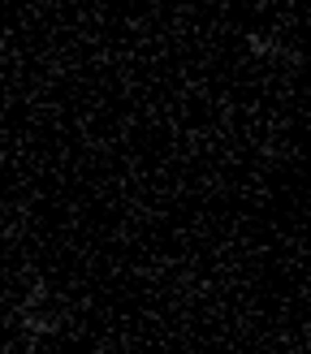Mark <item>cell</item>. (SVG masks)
Returning <instances> with one entry per match:
<instances>
[{
  "label": "cell",
  "mask_w": 311,
  "mask_h": 354,
  "mask_svg": "<svg viewBox=\"0 0 311 354\" xmlns=\"http://www.w3.org/2000/svg\"><path fill=\"white\" fill-rule=\"evenodd\" d=\"M17 324H22L26 337H48V333H57V315L44 307V290L39 286H35L30 298L17 307Z\"/></svg>",
  "instance_id": "6da1fadb"
},
{
  "label": "cell",
  "mask_w": 311,
  "mask_h": 354,
  "mask_svg": "<svg viewBox=\"0 0 311 354\" xmlns=\"http://www.w3.org/2000/svg\"><path fill=\"white\" fill-rule=\"evenodd\" d=\"M247 48H251V57H264V61H299L294 52L285 48V44H276V39H268V35H247Z\"/></svg>",
  "instance_id": "7a4b0ae2"
}]
</instances>
